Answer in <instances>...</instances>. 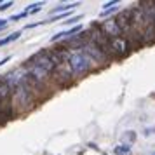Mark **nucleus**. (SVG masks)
I'll return each mask as SVG.
<instances>
[{
    "instance_id": "nucleus-1",
    "label": "nucleus",
    "mask_w": 155,
    "mask_h": 155,
    "mask_svg": "<svg viewBox=\"0 0 155 155\" xmlns=\"http://www.w3.org/2000/svg\"><path fill=\"white\" fill-rule=\"evenodd\" d=\"M68 63H70L71 71H73V73H87V71L91 70L92 61L85 56L82 51H75V52H71V54H70Z\"/></svg>"
},
{
    "instance_id": "nucleus-2",
    "label": "nucleus",
    "mask_w": 155,
    "mask_h": 155,
    "mask_svg": "<svg viewBox=\"0 0 155 155\" xmlns=\"http://www.w3.org/2000/svg\"><path fill=\"white\" fill-rule=\"evenodd\" d=\"M28 63L38 66L40 70H44L45 73H49V75L54 71V68H56V63L52 61V58H51L49 51H38V52H35L33 56L30 58Z\"/></svg>"
},
{
    "instance_id": "nucleus-3",
    "label": "nucleus",
    "mask_w": 155,
    "mask_h": 155,
    "mask_svg": "<svg viewBox=\"0 0 155 155\" xmlns=\"http://www.w3.org/2000/svg\"><path fill=\"white\" fill-rule=\"evenodd\" d=\"M131 51V44L127 42L126 37H117V38H110V44H108V54L112 56H127Z\"/></svg>"
},
{
    "instance_id": "nucleus-4",
    "label": "nucleus",
    "mask_w": 155,
    "mask_h": 155,
    "mask_svg": "<svg viewBox=\"0 0 155 155\" xmlns=\"http://www.w3.org/2000/svg\"><path fill=\"white\" fill-rule=\"evenodd\" d=\"M82 52L89 58L91 61H96V63H106L108 61V54H106L103 49H99L98 45H94L92 42H87L82 47Z\"/></svg>"
},
{
    "instance_id": "nucleus-5",
    "label": "nucleus",
    "mask_w": 155,
    "mask_h": 155,
    "mask_svg": "<svg viewBox=\"0 0 155 155\" xmlns=\"http://www.w3.org/2000/svg\"><path fill=\"white\" fill-rule=\"evenodd\" d=\"M54 78H56L59 84H68V82H71V75H73V71H71V66L68 61H64V63H59L54 68Z\"/></svg>"
},
{
    "instance_id": "nucleus-6",
    "label": "nucleus",
    "mask_w": 155,
    "mask_h": 155,
    "mask_svg": "<svg viewBox=\"0 0 155 155\" xmlns=\"http://www.w3.org/2000/svg\"><path fill=\"white\" fill-rule=\"evenodd\" d=\"M101 31L105 33L108 38H117V37H122V31H120L119 25H117V19L115 18H110V19H105L101 23Z\"/></svg>"
},
{
    "instance_id": "nucleus-7",
    "label": "nucleus",
    "mask_w": 155,
    "mask_h": 155,
    "mask_svg": "<svg viewBox=\"0 0 155 155\" xmlns=\"http://www.w3.org/2000/svg\"><path fill=\"white\" fill-rule=\"evenodd\" d=\"M89 42V33L87 31H80V33H77V35H73L71 38H68V40H64L63 47H66V49H82L85 44Z\"/></svg>"
},
{
    "instance_id": "nucleus-8",
    "label": "nucleus",
    "mask_w": 155,
    "mask_h": 155,
    "mask_svg": "<svg viewBox=\"0 0 155 155\" xmlns=\"http://www.w3.org/2000/svg\"><path fill=\"white\" fill-rule=\"evenodd\" d=\"M117 25H119V28L122 33H129L131 30H133V19H131V9H127V11H122L117 18Z\"/></svg>"
},
{
    "instance_id": "nucleus-9",
    "label": "nucleus",
    "mask_w": 155,
    "mask_h": 155,
    "mask_svg": "<svg viewBox=\"0 0 155 155\" xmlns=\"http://www.w3.org/2000/svg\"><path fill=\"white\" fill-rule=\"evenodd\" d=\"M11 94H12V87L9 85L7 80L0 78V105L9 106V99H11Z\"/></svg>"
},
{
    "instance_id": "nucleus-10",
    "label": "nucleus",
    "mask_w": 155,
    "mask_h": 155,
    "mask_svg": "<svg viewBox=\"0 0 155 155\" xmlns=\"http://www.w3.org/2000/svg\"><path fill=\"white\" fill-rule=\"evenodd\" d=\"M82 31V26L80 25H77V26H73V28L70 30H64V31H59V33H54V35L51 37V42H59V40H63V38H71L73 35H77V33H80Z\"/></svg>"
},
{
    "instance_id": "nucleus-11",
    "label": "nucleus",
    "mask_w": 155,
    "mask_h": 155,
    "mask_svg": "<svg viewBox=\"0 0 155 155\" xmlns=\"http://www.w3.org/2000/svg\"><path fill=\"white\" fill-rule=\"evenodd\" d=\"M141 42L143 44H153L155 42V25L153 23H150L147 25V28L141 31Z\"/></svg>"
},
{
    "instance_id": "nucleus-12",
    "label": "nucleus",
    "mask_w": 155,
    "mask_h": 155,
    "mask_svg": "<svg viewBox=\"0 0 155 155\" xmlns=\"http://www.w3.org/2000/svg\"><path fill=\"white\" fill-rule=\"evenodd\" d=\"M140 7L143 9V12L147 14V18L155 25V2H141Z\"/></svg>"
},
{
    "instance_id": "nucleus-13",
    "label": "nucleus",
    "mask_w": 155,
    "mask_h": 155,
    "mask_svg": "<svg viewBox=\"0 0 155 155\" xmlns=\"http://www.w3.org/2000/svg\"><path fill=\"white\" fill-rule=\"evenodd\" d=\"M77 5H80L78 2H75V4H59V5H56V7L52 9V14H63V12H70V9H75Z\"/></svg>"
},
{
    "instance_id": "nucleus-14",
    "label": "nucleus",
    "mask_w": 155,
    "mask_h": 155,
    "mask_svg": "<svg viewBox=\"0 0 155 155\" xmlns=\"http://www.w3.org/2000/svg\"><path fill=\"white\" fill-rule=\"evenodd\" d=\"M11 117H12V110H11V106L0 105V124L5 122L7 119H11Z\"/></svg>"
},
{
    "instance_id": "nucleus-15",
    "label": "nucleus",
    "mask_w": 155,
    "mask_h": 155,
    "mask_svg": "<svg viewBox=\"0 0 155 155\" xmlns=\"http://www.w3.org/2000/svg\"><path fill=\"white\" fill-rule=\"evenodd\" d=\"M21 37V31H14V33H11L9 37H4L2 40H0V47H4V45H7V44L14 42V40H18Z\"/></svg>"
},
{
    "instance_id": "nucleus-16",
    "label": "nucleus",
    "mask_w": 155,
    "mask_h": 155,
    "mask_svg": "<svg viewBox=\"0 0 155 155\" xmlns=\"http://www.w3.org/2000/svg\"><path fill=\"white\" fill-rule=\"evenodd\" d=\"M42 5H44V2H35V4H30L25 12H26L28 16H30V14H35V12H38V11L42 9Z\"/></svg>"
},
{
    "instance_id": "nucleus-17",
    "label": "nucleus",
    "mask_w": 155,
    "mask_h": 155,
    "mask_svg": "<svg viewBox=\"0 0 155 155\" xmlns=\"http://www.w3.org/2000/svg\"><path fill=\"white\" fill-rule=\"evenodd\" d=\"M129 152H131V145L129 143H124V145L115 147V155H127Z\"/></svg>"
},
{
    "instance_id": "nucleus-18",
    "label": "nucleus",
    "mask_w": 155,
    "mask_h": 155,
    "mask_svg": "<svg viewBox=\"0 0 155 155\" xmlns=\"http://www.w3.org/2000/svg\"><path fill=\"white\" fill-rule=\"evenodd\" d=\"M82 19V16H71L68 21H64V26H70V25H75V23H78Z\"/></svg>"
},
{
    "instance_id": "nucleus-19",
    "label": "nucleus",
    "mask_w": 155,
    "mask_h": 155,
    "mask_svg": "<svg viewBox=\"0 0 155 155\" xmlns=\"http://www.w3.org/2000/svg\"><path fill=\"white\" fill-rule=\"evenodd\" d=\"M12 5H14V2H11V0H9V2H2V4H0V12H4V11L11 9Z\"/></svg>"
},
{
    "instance_id": "nucleus-20",
    "label": "nucleus",
    "mask_w": 155,
    "mask_h": 155,
    "mask_svg": "<svg viewBox=\"0 0 155 155\" xmlns=\"http://www.w3.org/2000/svg\"><path fill=\"white\" fill-rule=\"evenodd\" d=\"M119 4V0H112V2H106L105 5H103V11H108V9H112V7H115Z\"/></svg>"
},
{
    "instance_id": "nucleus-21",
    "label": "nucleus",
    "mask_w": 155,
    "mask_h": 155,
    "mask_svg": "<svg viewBox=\"0 0 155 155\" xmlns=\"http://www.w3.org/2000/svg\"><path fill=\"white\" fill-rule=\"evenodd\" d=\"M25 16H28L26 12H19V14H14V16H11L9 18V21H19L21 18H25Z\"/></svg>"
},
{
    "instance_id": "nucleus-22",
    "label": "nucleus",
    "mask_w": 155,
    "mask_h": 155,
    "mask_svg": "<svg viewBox=\"0 0 155 155\" xmlns=\"http://www.w3.org/2000/svg\"><path fill=\"white\" fill-rule=\"evenodd\" d=\"M9 59H11V56H5V58H2V59H0V66H4V64L7 63Z\"/></svg>"
},
{
    "instance_id": "nucleus-23",
    "label": "nucleus",
    "mask_w": 155,
    "mask_h": 155,
    "mask_svg": "<svg viewBox=\"0 0 155 155\" xmlns=\"http://www.w3.org/2000/svg\"><path fill=\"white\" fill-rule=\"evenodd\" d=\"M7 26V19H0V30H4Z\"/></svg>"
},
{
    "instance_id": "nucleus-24",
    "label": "nucleus",
    "mask_w": 155,
    "mask_h": 155,
    "mask_svg": "<svg viewBox=\"0 0 155 155\" xmlns=\"http://www.w3.org/2000/svg\"><path fill=\"white\" fill-rule=\"evenodd\" d=\"M152 155H155V152H153V153H152Z\"/></svg>"
}]
</instances>
